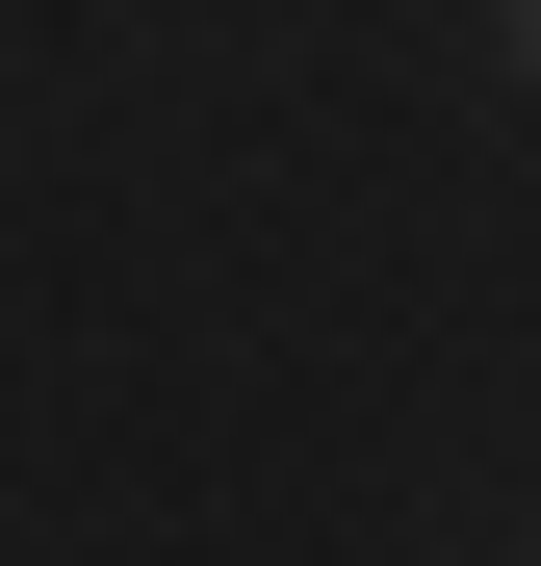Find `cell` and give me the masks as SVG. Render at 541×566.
Instances as JSON below:
<instances>
[{"instance_id":"1","label":"cell","mask_w":541,"mask_h":566,"mask_svg":"<svg viewBox=\"0 0 541 566\" xmlns=\"http://www.w3.org/2000/svg\"><path fill=\"white\" fill-rule=\"evenodd\" d=\"M490 27H516V77H541V0H490Z\"/></svg>"}]
</instances>
